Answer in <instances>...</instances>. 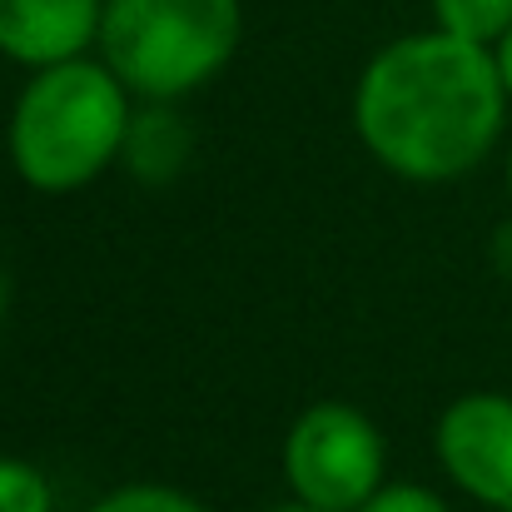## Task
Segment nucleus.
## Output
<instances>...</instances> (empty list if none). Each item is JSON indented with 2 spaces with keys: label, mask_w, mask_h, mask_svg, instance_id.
Segmentation results:
<instances>
[{
  "label": "nucleus",
  "mask_w": 512,
  "mask_h": 512,
  "mask_svg": "<svg viewBox=\"0 0 512 512\" xmlns=\"http://www.w3.org/2000/svg\"><path fill=\"white\" fill-rule=\"evenodd\" d=\"M189 150H194V135H189V125L174 115L165 100H160L155 110H145V115L130 120L125 160H130L135 179H145V184H170L174 174L184 170Z\"/></svg>",
  "instance_id": "0eeeda50"
},
{
  "label": "nucleus",
  "mask_w": 512,
  "mask_h": 512,
  "mask_svg": "<svg viewBox=\"0 0 512 512\" xmlns=\"http://www.w3.org/2000/svg\"><path fill=\"white\" fill-rule=\"evenodd\" d=\"M90 512H209L199 508L189 493L179 488H160V483H130V488H115L105 493Z\"/></svg>",
  "instance_id": "9d476101"
},
{
  "label": "nucleus",
  "mask_w": 512,
  "mask_h": 512,
  "mask_svg": "<svg viewBox=\"0 0 512 512\" xmlns=\"http://www.w3.org/2000/svg\"><path fill=\"white\" fill-rule=\"evenodd\" d=\"M438 30L473 40V45H498L512 30V0H433Z\"/></svg>",
  "instance_id": "6e6552de"
},
{
  "label": "nucleus",
  "mask_w": 512,
  "mask_h": 512,
  "mask_svg": "<svg viewBox=\"0 0 512 512\" xmlns=\"http://www.w3.org/2000/svg\"><path fill=\"white\" fill-rule=\"evenodd\" d=\"M105 0H0V55L20 65H60L100 40Z\"/></svg>",
  "instance_id": "423d86ee"
},
{
  "label": "nucleus",
  "mask_w": 512,
  "mask_h": 512,
  "mask_svg": "<svg viewBox=\"0 0 512 512\" xmlns=\"http://www.w3.org/2000/svg\"><path fill=\"white\" fill-rule=\"evenodd\" d=\"M493 55H498V70H503V85H508V95H512V30L493 45Z\"/></svg>",
  "instance_id": "ddd939ff"
},
{
  "label": "nucleus",
  "mask_w": 512,
  "mask_h": 512,
  "mask_svg": "<svg viewBox=\"0 0 512 512\" xmlns=\"http://www.w3.org/2000/svg\"><path fill=\"white\" fill-rule=\"evenodd\" d=\"M284 478L299 503L358 512L383 488V438L368 413L348 403H314L284 438Z\"/></svg>",
  "instance_id": "20e7f679"
},
{
  "label": "nucleus",
  "mask_w": 512,
  "mask_h": 512,
  "mask_svg": "<svg viewBox=\"0 0 512 512\" xmlns=\"http://www.w3.org/2000/svg\"><path fill=\"white\" fill-rule=\"evenodd\" d=\"M50 478L25 458H0V512H50Z\"/></svg>",
  "instance_id": "1a4fd4ad"
},
{
  "label": "nucleus",
  "mask_w": 512,
  "mask_h": 512,
  "mask_svg": "<svg viewBox=\"0 0 512 512\" xmlns=\"http://www.w3.org/2000/svg\"><path fill=\"white\" fill-rule=\"evenodd\" d=\"M130 90L100 60H60L35 70L10 115V160L30 189L75 194L110 170L130 140Z\"/></svg>",
  "instance_id": "f03ea898"
},
{
  "label": "nucleus",
  "mask_w": 512,
  "mask_h": 512,
  "mask_svg": "<svg viewBox=\"0 0 512 512\" xmlns=\"http://www.w3.org/2000/svg\"><path fill=\"white\" fill-rule=\"evenodd\" d=\"M508 512H512V508H508Z\"/></svg>",
  "instance_id": "f3484780"
},
{
  "label": "nucleus",
  "mask_w": 512,
  "mask_h": 512,
  "mask_svg": "<svg viewBox=\"0 0 512 512\" xmlns=\"http://www.w3.org/2000/svg\"><path fill=\"white\" fill-rule=\"evenodd\" d=\"M508 194H512V155H508Z\"/></svg>",
  "instance_id": "dca6fc26"
},
{
  "label": "nucleus",
  "mask_w": 512,
  "mask_h": 512,
  "mask_svg": "<svg viewBox=\"0 0 512 512\" xmlns=\"http://www.w3.org/2000/svg\"><path fill=\"white\" fill-rule=\"evenodd\" d=\"M488 259H493V269L512 279V219H503L498 229H493V239H488Z\"/></svg>",
  "instance_id": "f8f14e48"
},
{
  "label": "nucleus",
  "mask_w": 512,
  "mask_h": 512,
  "mask_svg": "<svg viewBox=\"0 0 512 512\" xmlns=\"http://www.w3.org/2000/svg\"><path fill=\"white\" fill-rule=\"evenodd\" d=\"M438 463L448 478L488 503V508H512V398L508 393H463L448 403L433 433Z\"/></svg>",
  "instance_id": "39448f33"
},
{
  "label": "nucleus",
  "mask_w": 512,
  "mask_h": 512,
  "mask_svg": "<svg viewBox=\"0 0 512 512\" xmlns=\"http://www.w3.org/2000/svg\"><path fill=\"white\" fill-rule=\"evenodd\" d=\"M5 309H10V279H5V269H0V319H5Z\"/></svg>",
  "instance_id": "4468645a"
},
{
  "label": "nucleus",
  "mask_w": 512,
  "mask_h": 512,
  "mask_svg": "<svg viewBox=\"0 0 512 512\" xmlns=\"http://www.w3.org/2000/svg\"><path fill=\"white\" fill-rule=\"evenodd\" d=\"M358 512H448V503L423 483H398V488H378Z\"/></svg>",
  "instance_id": "9b49d317"
},
{
  "label": "nucleus",
  "mask_w": 512,
  "mask_h": 512,
  "mask_svg": "<svg viewBox=\"0 0 512 512\" xmlns=\"http://www.w3.org/2000/svg\"><path fill=\"white\" fill-rule=\"evenodd\" d=\"M239 0H105L100 55L130 95L179 100L239 50Z\"/></svg>",
  "instance_id": "7ed1b4c3"
},
{
  "label": "nucleus",
  "mask_w": 512,
  "mask_h": 512,
  "mask_svg": "<svg viewBox=\"0 0 512 512\" xmlns=\"http://www.w3.org/2000/svg\"><path fill=\"white\" fill-rule=\"evenodd\" d=\"M269 512H324V508H309V503H294V508H269Z\"/></svg>",
  "instance_id": "2eb2a0df"
},
{
  "label": "nucleus",
  "mask_w": 512,
  "mask_h": 512,
  "mask_svg": "<svg viewBox=\"0 0 512 512\" xmlns=\"http://www.w3.org/2000/svg\"><path fill=\"white\" fill-rule=\"evenodd\" d=\"M508 85L488 45L448 30L383 45L353 90V130L383 170L438 184L488 160L503 135Z\"/></svg>",
  "instance_id": "f257e3e1"
}]
</instances>
